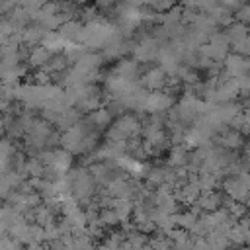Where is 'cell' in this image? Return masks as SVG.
I'll return each instance as SVG.
<instances>
[{"label": "cell", "instance_id": "cell-1", "mask_svg": "<svg viewBox=\"0 0 250 250\" xmlns=\"http://www.w3.org/2000/svg\"><path fill=\"white\" fill-rule=\"evenodd\" d=\"M221 186H223V189H225V193H227L229 197H232L234 201L246 203V199H248V195H250V186H248L240 176L232 174V176L225 178Z\"/></svg>", "mask_w": 250, "mask_h": 250}, {"label": "cell", "instance_id": "cell-8", "mask_svg": "<svg viewBox=\"0 0 250 250\" xmlns=\"http://www.w3.org/2000/svg\"><path fill=\"white\" fill-rule=\"evenodd\" d=\"M189 164V154H188V146L186 145H174L168 152V166L172 168H180V166H188Z\"/></svg>", "mask_w": 250, "mask_h": 250}, {"label": "cell", "instance_id": "cell-14", "mask_svg": "<svg viewBox=\"0 0 250 250\" xmlns=\"http://www.w3.org/2000/svg\"><path fill=\"white\" fill-rule=\"evenodd\" d=\"M139 66H137V61H121L115 68H113V74L115 76H121V78H135Z\"/></svg>", "mask_w": 250, "mask_h": 250}, {"label": "cell", "instance_id": "cell-13", "mask_svg": "<svg viewBox=\"0 0 250 250\" xmlns=\"http://www.w3.org/2000/svg\"><path fill=\"white\" fill-rule=\"evenodd\" d=\"M113 209L117 211L119 221L125 223V221H129L131 215L135 213V203H133V199H117V203H115Z\"/></svg>", "mask_w": 250, "mask_h": 250}, {"label": "cell", "instance_id": "cell-3", "mask_svg": "<svg viewBox=\"0 0 250 250\" xmlns=\"http://www.w3.org/2000/svg\"><path fill=\"white\" fill-rule=\"evenodd\" d=\"M172 104H174L172 94L154 90V92H150V94L146 96V100H145V107H143V109H146L148 113H162V111L170 109Z\"/></svg>", "mask_w": 250, "mask_h": 250}, {"label": "cell", "instance_id": "cell-6", "mask_svg": "<svg viewBox=\"0 0 250 250\" xmlns=\"http://www.w3.org/2000/svg\"><path fill=\"white\" fill-rule=\"evenodd\" d=\"M111 119H113V113H111L109 107H98L96 111H92V113L88 115V123H90V127L96 129V131H104L105 127H109Z\"/></svg>", "mask_w": 250, "mask_h": 250}, {"label": "cell", "instance_id": "cell-12", "mask_svg": "<svg viewBox=\"0 0 250 250\" xmlns=\"http://www.w3.org/2000/svg\"><path fill=\"white\" fill-rule=\"evenodd\" d=\"M51 166H55L61 174H66L72 166V152L66 150V148H57L55 150V160H53Z\"/></svg>", "mask_w": 250, "mask_h": 250}, {"label": "cell", "instance_id": "cell-16", "mask_svg": "<svg viewBox=\"0 0 250 250\" xmlns=\"http://www.w3.org/2000/svg\"><path fill=\"white\" fill-rule=\"evenodd\" d=\"M25 174H29L31 178H43V174H45V164L37 158V156H31V158H27L25 160Z\"/></svg>", "mask_w": 250, "mask_h": 250}, {"label": "cell", "instance_id": "cell-5", "mask_svg": "<svg viewBox=\"0 0 250 250\" xmlns=\"http://www.w3.org/2000/svg\"><path fill=\"white\" fill-rule=\"evenodd\" d=\"M166 78H168L166 70H164L162 66H154V68H150L148 72H145L139 82H141L143 88L154 92V90H162V88L166 86Z\"/></svg>", "mask_w": 250, "mask_h": 250}, {"label": "cell", "instance_id": "cell-22", "mask_svg": "<svg viewBox=\"0 0 250 250\" xmlns=\"http://www.w3.org/2000/svg\"><path fill=\"white\" fill-rule=\"evenodd\" d=\"M238 88H240V96H250V74L238 78Z\"/></svg>", "mask_w": 250, "mask_h": 250}, {"label": "cell", "instance_id": "cell-10", "mask_svg": "<svg viewBox=\"0 0 250 250\" xmlns=\"http://www.w3.org/2000/svg\"><path fill=\"white\" fill-rule=\"evenodd\" d=\"M33 215H35V223H37V225H41V227H45V229L57 223V221H55L57 213H55L47 203H45V205L41 203L39 207H35V209H33Z\"/></svg>", "mask_w": 250, "mask_h": 250}, {"label": "cell", "instance_id": "cell-2", "mask_svg": "<svg viewBox=\"0 0 250 250\" xmlns=\"http://www.w3.org/2000/svg\"><path fill=\"white\" fill-rule=\"evenodd\" d=\"M223 64H225V74L229 78H240L244 74H250V59H246L244 55L238 53L227 55Z\"/></svg>", "mask_w": 250, "mask_h": 250}, {"label": "cell", "instance_id": "cell-9", "mask_svg": "<svg viewBox=\"0 0 250 250\" xmlns=\"http://www.w3.org/2000/svg\"><path fill=\"white\" fill-rule=\"evenodd\" d=\"M51 57L53 55H51V51L47 47H35V49H31V53L27 57V64L31 68H43L51 61Z\"/></svg>", "mask_w": 250, "mask_h": 250}, {"label": "cell", "instance_id": "cell-19", "mask_svg": "<svg viewBox=\"0 0 250 250\" xmlns=\"http://www.w3.org/2000/svg\"><path fill=\"white\" fill-rule=\"evenodd\" d=\"M246 35H250L248 33V27H246V23H234V25H230L229 29H227V37H229V41L232 43V41H236V39H242V37H246Z\"/></svg>", "mask_w": 250, "mask_h": 250}, {"label": "cell", "instance_id": "cell-25", "mask_svg": "<svg viewBox=\"0 0 250 250\" xmlns=\"http://www.w3.org/2000/svg\"><path fill=\"white\" fill-rule=\"evenodd\" d=\"M244 166H246V170L250 172V156H246V160H244Z\"/></svg>", "mask_w": 250, "mask_h": 250}, {"label": "cell", "instance_id": "cell-23", "mask_svg": "<svg viewBox=\"0 0 250 250\" xmlns=\"http://www.w3.org/2000/svg\"><path fill=\"white\" fill-rule=\"evenodd\" d=\"M221 4H223L225 8H229V10H232V8H236V10H238L244 2H242V0H221Z\"/></svg>", "mask_w": 250, "mask_h": 250}, {"label": "cell", "instance_id": "cell-26", "mask_svg": "<svg viewBox=\"0 0 250 250\" xmlns=\"http://www.w3.org/2000/svg\"><path fill=\"white\" fill-rule=\"evenodd\" d=\"M227 250H230V248H227Z\"/></svg>", "mask_w": 250, "mask_h": 250}, {"label": "cell", "instance_id": "cell-7", "mask_svg": "<svg viewBox=\"0 0 250 250\" xmlns=\"http://www.w3.org/2000/svg\"><path fill=\"white\" fill-rule=\"evenodd\" d=\"M223 195H221V191H217V189H205V191H201V195L197 197V205L203 209V211H215V209H219L221 207V203H223Z\"/></svg>", "mask_w": 250, "mask_h": 250}, {"label": "cell", "instance_id": "cell-4", "mask_svg": "<svg viewBox=\"0 0 250 250\" xmlns=\"http://www.w3.org/2000/svg\"><path fill=\"white\" fill-rule=\"evenodd\" d=\"M215 143L223 148H229V150H240V148H244V135L232 127L221 129L215 137Z\"/></svg>", "mask_w": 250, "mask_h": 250}, {"label": "cell", "instance_id": "cell-17", "mask_svg": "<svg viewBox=\"0 0 250 250\" xmlns=\"http://www.w3.org/2000/svg\"><path fill=\"white\" fill-rule=\"evenodd\" d=\"M100 221L105 227H117V225H121V221L117 217V211L111 209V207H100Z\"/></svg>", "mask_w": 250, "mask_h": 250}, {"label": "cell", "instance_id": "cell-11", "mask_svg": "<svg viewBox=\"0 0 250 250\" xmlns=\"http://www.w3.org/2000/svg\"><path fill=\"white\" fill-rule=\"evenodd\" d=\"M207 240L211 244L213 250H227L230 246V238H229V232L227 230H221V229H213L209 234H207Z\"/></svg>", "mask_w": 250, "mask_h": 250}, {"label": "cell", "instance_id": "cell-21", "mask_svg": "<svg viewBox=\"0 0 250 250\" xmlns=\"http://www.w3.org/2000/svg\"><path fill=\"white\" fill-rule=\"evenodd\" d=\"M234 20L240 21V23H248V21H250V4H242V6L236 10Z\"/></svg>", "mask_w": 250, "mask_h": 250}, {"label": "cell", "instance_id": "cell-15", "mask_svg": "<svg viewBox=\"0 0 250 250\" xmlns=\"http://www.w3.org/2000/svg\"><path fill=\"white\" fill-rule=\"evenodd\" d=\"M197 215L189 209V211H182V213H176V227L184 229V230H191L197 223Z\"/></svg>", "mask_w": 250, "mask_h": 250}, {"label": "cell", "instance_id": "cell-24", "mask_svg": "<svg viewBox=\"0 0 250 250\" xmlns=\"http://www.w3.org/2000/svg\"><path fill=\"white\" fill-rule=\"evenodd\" d=\"M25 250H51V248H49V244L45 246L43 242H37V240H35V242H29V244L25 246Z\"/></svg>", "mask_w": 250, "mask_h": 250}, {"label": "cell", "instance_id": "cell-18", "mask_svg": "<svg viewBox=\"0 0 250 250\" xmlns=\"http://www.w3.org/2000/svg\"><path fill=\"white\" fill-rule=\"evenodd\" d=\"M148 242H150V246L154 250H174V242H172V238L168 234H156Z\"/></svg>", "mask_w": 250, "mask_h": 250}, {"label": "cell", "instance_id": "cell-20", "mask_svg": "<svg viewBox=\"0 0 250 250\" xmlns=\"http://www.w3.org/2000/svg\"><path fill=\"white\" fill-rule=\"evenodd\" d=\"M21 246H25V244H21L18 238L10 236V232H4V236H2V244H0V250H21Z\"/></svg>", "mask_w": 250, "mask_h": 250}]
</instances>
